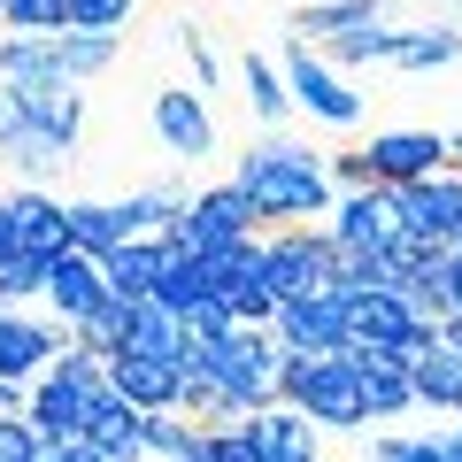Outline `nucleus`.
<instances>
[{
    "label": "nucleus",
    "instance_id": "1",
    "mask_svg": "<svg viewBox=\"0 0 462 462\" xmlns=\"http://www.w3.org/2000/svg\"><path fill=\"white\" fill-rule=\"evenodd\" d=\"M231 185L254 200V216L270 224H309V216H331V162L316 147H293V139H263V147L239 154V170H231Z\"/></svg>",
    "mask_w": 462,
    "mask_h": 462
},
{
    "label": "nucleus",
    "instance_id": "2",
    "mask_svg": "<svg viewBox=\"0 0 462 462\" xmlns=\"http://www.w3.org/2000/svg\"><path fill=\"white\" fill-rule=\"evenodd\" d=\"M278 401L300 409L316 431H370L363 416V385H355V346H331V355H278Z\"/></svg>",
    "mask_w": 462,
    "mask_h": 462
},
{
    "label": "nucleus",
    "instance_id": "3",
    "mask_svg": "<svg viewBox=\"0 0 462 462\" xmlns=\"http://www.w3.org/2000/svg\"><path fill=\"white\" fill-rule=\"evenodd\" d=\"M263 278H270L278 300L331 285V231H316V224H270L263 231Z\"/></svg>",
    "mask_w": 462,
    "mask_h": 462
},
{
    "label": "nucleus",
    "instance_id": "4",
    "mask_svg": "<svg viewBox=\"0 0 462 462\" xmlns=\"http://www.w3.org/2000/svg\"><path fill=\"white\" fill-rule=\"evenodd\" d=\"M278 69H285L293 108H309L316 124H339V132H346V124H363V93H355V85H346L339 69L309 47V39H285V62H278Z\"/></svg>",
    "mask_w": 462,
    "mask_h": 462
},
{
    "label": "nucleus",
    "instance_id": "5",
    "mask_svg": "<svg viewBox=\"0 0 462 462\" xmlns=\"http://www.w3.org/2000/svg\"><path fill=\"white\" fill-rule=\"evenodd\" d=\"M393 208H401V231L424 239V247H455L462 231V170H431L416 185H393Z\"/></svg>",
    "mask_w": 462,
    "mask_h": 462
},
{
    "label": "nucleus",
    "instance_id": "6",
    "mask_svg": "<svg viewBox=\"0 0 462 462\" xmlns=\"http://www.w3.org/2000/svg\"><path fill=\"white\" fill-rule=\"evenodd\" d=\"M270 331H278L285 346H300V355H331V346H346V293L339 285H316V293L278 300Z\"/></svg>",
    "mask_w": 462,
    "mask_h": 462
},
{
    "label": "nucleus",
    "instance_id": "7",
    "mask_svg": "<svg viewBox=\"0 0 462 462\" xmlns=\"http://www.w3.org/2000/svg\"><path fill=\"white\" fill-rule=\"evenodd\" d=\"M23 424L39 439H85V424H93V385L62 378V370H39L32 393H23Z\"/></svg>",
    "mask_w": 462,
    "mask_h": 462
},
{
    "label": "nucleus",
    "instance_id": "8",
    "mask_svg": "<svg viewBox=\"0 0 462 462\" xmlns=\"http://www.w3.org/2000/svg\"><path fill=\"white\" fill-rule=\"evenodd\" d=\"M331 239L339 247H393L401 208H393V185H355V193H331Z\"/></svg>",
    "mask_w": 462,
    "mask_h": 462
},
{
    "label": "nucleus",
    "instance_id": "9",
    "mask_svg": "<svg viewBox=\"0 0 462 462\" xmlns=\"http://www.w3.org/2000/svg\"><path fill=\"white\" fill-rule=\"evenodd\" d=\"M39 300L54 309V324H85V316L108 300V278H100V254H78V247H62L47 263V285H39Z\"/></svg>",
    "mask_w": 462,
    "mask_h": 462
},
{
    "label": "nucleus",
    "instance_id": "10",
    "mask_svg": "<svg viewBox=\"0 0 462 462\" xmlns=\"http://www.w3.org/2000/svg\"><path fill=\"white\" fill-rule=\"evenodd\" d=\"M154 139H162L178 162H200V154H216V116H208V100H200V85H193V93H185V85L154 93Z\"/></svg>",
    "mask_w": 462,
    "mask_h": 462
},
{
    "label": "nucleus",
    "instance_id": "11",
    "mask_svg": "<svg viewBox=\"0 0 462 462\" xmlns=\"http://www.w3.org/2000/svg\"><path fill=\"white\" fill-rule=\"evenodd\" d=\"M363 154H370L378 185H416L431 170H447V132H378Z\"/></svg>",
    "mask_w": 462,
    "mask_h": 462
},
{
    "label": "nucleus",
    "instance_id": "12",
    "mask_svg": "<svg viewBox=\"0 0 462 462\" xmlns=\"http://www.w3.org/2000/svg\"><path fill=\"white\" fill-rule=\"evenodd\" d=\"M69 339V324H39V316H16V309H0V378H16L32 385L39 370L54 363V346Z\"/></svg>",
    "mask_w": 462,
    "mask_h": 462
},
{
    "label": "nucleus",
    "instance_id": "13",
    "mask_svg": "<svg viewBox=\"0 0 462 462\" xmlns=\"http://www.w3.org/2000/svg\"><path fill=\"white\" fill-rule=\"evenodd\" d=\"M124 346L185 363V355H193V324H185V316L170 309V300H154V293H132V300H124Z\"/></svg>",
    "mask_w": 462,
    "mask_h": 462
},
{
    "label": "nucleus",
    "instance_id": "14",
    "mask_svg": "<svg viewBox=\"0 0 462 462\" xmlns=\"http://www.w3.org/2000/svg\"><path fill=\"white\" fill-rule=\"evenodd\" d=\"M85 439L108 462H147V409H132L116 385H93V424H85Z\"/></svg>",
    "mask_w": 462,
    "mask_h": 462
},
{
    "label": "nucleus",
    "instance_id": "15",
    "mask_svg": "<svg viewBox=\"0 0 462 462\" xmlns=\"http://www.w3.org/2000/svg\"><path fill=\"white\" fill-rule=\"evenodd\" d=\"M108 385L132 401V409H178V363H170V355L116 346V355H108Z\"/></svg>",
    "mask_w": 462,
    "mask_h": 462
},
{
    "label": "nucleus",
    "instance_id": "16",
    "mask_svg": "<svg viewBox=\"0 0 462 462\" xmlns=\"http://www.w3.org/2000/svg\"><path fill=\"white\" fill-rule=\"evenodd\" d=\"M8 93H16L23 124H39V132H54V139L78 147V132H85V93H78V78H32V85H8Z\"/></svg>",
    "mask_w": 462,
    "mask_h": 462
},
{
    "label": "nucleus",
    "instance_id": "17",
    "mask_svg": "<svg viewBox=\"0 0 462 462\" xmlns=\"http://www.w3.org/2000/svg\"><path fill=\"white\" fill-rule=\"evenodd\" d=\"M247 439L263 462H324L316 455V424L300 409H285V401H263V409L247 416Z\"/></svg>",
    "mask_w": 462,
    "mask_h": 462
},
{
    "label": "nucleus",
    "instance_id": "18",
    "mask_svg": "<svg viewBox=\"0 0 462 462\" xmlns=\"http://www.w3.org/2000/svg\"><path fill=\"white\" fill-rule=\"evenodd\" d=\"M355 385H363V416H370V424H385V416H409V409H416V385H409V370H401L393 355L355 346Z\"/></svg>",
    "mask_w": 462,
    "mask_h": 462
},
{
    "label": "nucleus",
    "instance_id": "19",
    "mask_svg": "<svg viewBox=\"0 0 462 462\" xmlns=\"http://www.w3.org/2000/svg\"><path fill=\"white\" fill-rule=\"evenodd\" d=\"M8 208H16V239H23L32 254H62V247H69V208L47 193V185H16Z\"/></svg>",
    "mask_w": 462,
    "mask_h": 462
},
{
    "label": "nucleus",
    "instance_id": "20",
    "mask_svg": "<svg viewBox=\"0 0 462 462\" xmlns=\"http://www.w3.org/2000/svg\"><path fill=\"white\" fill-rule=\"evenodd\" d=\"M170 239L162 231H147V239H116L108 254H100V278H108L116 300H132V293H154V270H162Z\"/></svg>",
    "mask_w": 462,
    "mask_h": 462
},
{
    "label": "nucleus",
    "instance_id": "21",
    "mask_svg": "<svg viewBox=\"0 0 462 462\" xmlns=\"http://www.w3.org/2000/svg\"><path fill=\"white\" fill-rule=\"evenodd\" d=\"M185 208H193V224L208 231L216 247H231V239H254V231H263V216H254V200L239 193L231 178H224V185H208V193H193Z\"/></svg>",
    "mask_w": 462,
    "mask_h": 462
},
{
    "label": "nucleus",
    "instance_id": "22",
    "mask_svg": "<svg viewBox=\"0 0 462 462\" xmlns=\"http://www.w3.org/2000/svg\"><path fill=\"white\" fill-rule=\"evenodd\" d=\"M0 162L16 170L23 185H47L54 170L69 162V139H54V132H39V124H23V116H16V124L0 132Z\"/></svg>",
    "mask_w": 462,
    "mask_h": 462
},
{
    "label": "nucleus",
    "instance_id": "23",
    "mask_svg": "<svg viewBox=\"0 0 462 462\" xmlns=\"http://www.w3.org/2000/svg\"><path fill=\"white\" fill-rule=\"evenodd\" d=\"M409 385H416V409H462V346L431 339L409 363Z\"/></svg>",
    "mask_w": 462,
    "mask_h": 462
},
{
    "label": "nucleus",
    "instance_id": "24",
    "mask_svg": "<svg viewBox=\"0 0 462 462\" xmlns=\"http://www.w3.org/2000/svg\"><path fill=\"white\" fill-rule=\"evenodd\" d=\"M385 0H316V8H300L293 16V39H309V47H324L331 32H355V23H378Z\"/></svg>",
    "mask_w": 462,
    "mask_h": 462
},
{
    "label": "nucleus",
    "instance_id": "25",
    "mask_svg": "<svg viewBox=\"0 0 462 462\" xmlns=\"http://www.w3.org/2000/svg\"><path fill=\"white\" fill-rule=\"evenodd\" d=\"M393 47H401V32H393V23H355V32H331L324 39V54H331V62H339V69H370V62H393Z\"/></svg>",
    "mask_w": 462,
    "mask_h": 462
},
{
    "label": "nucleus",
    "instance_id": "26",
    "mask_svg": "<svg viewBox=\"0 0 462 462\" xmlns=\"http://www.w3.org/2000/svg\"><path fill=\"white\" fill-rule=\"evenodd\" d=\"M62 208H69V247L78 254H108L124 239V208L116 200H62Z\"/></svg>",
    "mask_w": 462,
    "mask_h": 462
},
{
    "label": "nucleus",
    "instance_id": "27",
    "mask_svg": "<svg viewBox=\"0 0 462 462\" xmlns=\"http://www.w3.org/2000/svg\"><path fill=\"white\" fill-rule=\"evenodd\" d=\"M455 54H462V32H455V23H431V32H401L393 69H447Z\"/></svg>",
    "mask_w": 462,
    "mask_h": 462
},
{
    "label": "nucleus",
    "instance_id": "28",
    "mask_svg": "<svg viewBox=\"0 0 462 462\" xmlns=\"http://www.w3.org/2000/svg\"><path fill=\"white\" fill-rule=\"evenodd\" d=\"M116 208H124V239H147V231H162L170 216L185 208V193H178V185H147V193L116 200Z\"/></svg>",
    "mask_w": 462,
    "mask_h": 462
},
{
    "label": "nucleus",
    "instance_id": "29",
    "mask_svg": "<svg viewBox=\"0 0 462 462\" xmlns=\"http://www.w3.org/2000/svg\"><path fill=\"white\" fill-rule=\"evenodd\" d=\"M116 62V32H78V23H69L62 32V78H100V69Z\"/></svg>",
    "mask_w": 462,
    "mask_h": 462
},
{
    "label": "nucleus",
    "instance_id": "30",
    "mask_svg": "<svg viewBox=\"0 0 462 462\" xmlns=\"http://www.w3.org/2000/svg\"><path fill=\"white\" fill-rule=\"evenodd\" d=\"M247 108L263 116V124H285V108H293V93H285V69L263 62V54H247Z\"/></svg>",
    "mask_w": 462,
    "mask_h": 462
},
{
    "label": "nucleus",
    "instance_id": "31",
    "mask_svg": "<svg viewBox=\"0 0 462 462\" xmlns=\"http://www.w3.org/2000/svg\"><path fill=\"white\" fill-rule=\"evenodd\" d=\"M47 263H54V254H32V247L0 254V309H16V300H39V285H47Z\"/></svg>",
    "mask_w": 462,
    "mask_h": 462
},
{
    "label": "nucleus",
    "instance_id": "32",
    "mask_svg": "<svg viewBox=\"0 0 462 462\" xmlns=\"http://www.w3.org/2000/svg\"><path fill=\"white\" fill-rule=\"evenodd\" d=\"M224 300H231V316H239V324H270V316H278V293H270L263 270H239V278L224 285Z\"/></svg>",
    "mask_w": 462,
    "mask_h": 462
},
{
    "label": "nucleus",
    "instance_id": "33",
    "mask_svg": "<svg viewBox=\"0 0 462 462\" xmlns=\"http://www.w3.org/2000/svg\"><path fill=\"white\" fill-rule=\"evenodd\" d=\"M0 32H69V0H0Z\"/></svg>",
    "mask_w": 462,
    "mask_h": 462
},
{
    "label": "nucleus",
    "instance_id": "34",
    "mask_svg": "<svg viewBox=\"0 0 462 462\" xmlns=\"http://www.w3.org/2000/svg\"><path fill=\"white\" fill-rule=\"evenodd\" d=\"M69 339H85L93 355H116V346H124V300L108 293L93 316H85V324H69Z\"/></svg>",
    "mask_w": 462,
    "mask_h": 462
},
{
    "label": "nucleus",
    "instance_id": "35",
    "mask_svg": "<svg viewBox=\"0 0 462 462\" xmlns=\"http://www.w3.org/2000/svg\"><path fill=\"white\" fill-rule=\"evenodd\" d=\"M69 23L78 32H124L132 23V0H69Z\"/></svg>",
    "mask_w": 462,
    "mask_h": 462
},
{
    "label": "nucleus",
    "instance_id": "36",
    "mask_svg": "<svg viewBox=\"0 0 462 462\" xmlns=\"http://www.w3.org/2000/svg\"><path fill=\"white\" fill-rule=\"evenodd\" d=\"M370 462H447V439H378Z\"/></svg>",
    "mask_w": 462,
    "mask_h": 462
},
{
    "label": "nucleus",
    "instance_id": "37",
    "mask_svg": "<svg viewBox=\"0 0 462 462\" xmlns=\"http://www.w3.org/2000/svg\"><path fill=\"white\" fill-rule=\"evenodd\" d=\"M0 462H39V431L23 416H0Z\"/></svg>",
    "mask_w": 462,
    "mask_h": 462
},
{
    "label": "nucleus",
    "instance_id": "38",
    "mask_svg": "<svg viewBox=\"0 0 462 462\" xmlns=\"http://www.w3.org/2000/svg\"><path fill=\"white\" fill-rule=\"evenodd\" d=\"M178 47H185V62H193V85H200V93H208V85L224 78V69H216V54L200 47V32H185V23H178Z\"/></svg>",
    "mask_w": 462,
    "mask_h": 462
},
{
    "label": "nucleus",
    "instance_id": "39",
    "mask_svg": "<svg viewBox=\"0 0 462 462\" xmlns=\"http://www.w3.org/2000/svg\"><path fill=\"white\" fill-rule=\"evenodd\" d=\"M331 185H339V193H355V185H378L370 178V154L355 147V154H331Z\"/></svg>",
    "mask_w": 462,
    "mask_h": 462
},
{
    "label": "nucleus",
    "instance_id": "40",
    "mask_svg": "<svg viewBox=\"0 0 462 462\" xmlns=\"http://www.w3.org/2000/svg\"><path fill=\"white\" fill-rule=\"evenodd\" d=\"M39 462H108L93 439H39Z\"/></svg>",
    "mask_w": 462,
    "mask_h": 462
},
{
    "label": "nucleus",
    "instance_id": "41",
    "mask_svg": "<svg viewBox=\"0 0 462 462\" xmlns=\"http://www.w3.org/2000/svg\"><path fill=\"white\" fill-rule=\"evenodd\" d=\"M439 293H447V309L462 316V247H447V263H439Z\"/></svg>",
    "mask_w": 462,
    "mask_h": 462
},
{
    "label": "nucleus",
    "instance_id": "42",
    "mask_svg": "<svg viewBox=\"0 0 462 462\" xmlns=\"http://www.w3.org/2000/svg\"><path fill=\"white\" fill-rule=\"evenodd\" d=\"M23 393H32V385H16V378H0V416H23Z\"/></svg>",
    "mask_w": 462,
    "mask_h": 462
},
{
    "label": "nucleus",
    "instance_id": "43",
    "mask_svg": "<svg viewBox=\"0 0 462 462\" xmlns=\"http://www.w3.org/2000/svg\"><path fill=\"white\" fill-rule=\"evenodd\" d=\"M23 239H16V208H8V200H0V254H16Z\"/></svg>",
    "mask_w": 462,
    "mask_h": 462
},
{
    "label": "nucleus",
    "instance_id": "44",
    "mask_svg": "<svg viewBox=\"0 0 462 462\" xmlns=\"http://www.w3.org/2000/svg\"><path fill=\"white\" fill-rule=\"evenodd\" d=\"M431 339H447V346H462V316H455V309H447V316H439V324H431Z\"/></svg>",
    "mask_w": 462,
    "mask_h": 462
},
{
    "label": "nucleus",
    "instance_id": "45",
    "mask_svg": "<svg viewBox=\"0 0 462 462\" xmlns=\"http://www.w3.org/2000/svg\"><path fill=\"white\" fill-rule=\"evenodd\" d=\"M447 170H462V132H447Z\"/></svg>",
    "mask_w": 462,
    "mask_h": 462
},
{
    "label": "nucleus",
    "instance_id": "46",
    "mask_svg": "<svg viewBox=\"0 0 462 462\" xmlns=\"http://www.w3.org/2000/svg\"><path fill=\"white\" fill-rule=\"evenodd\" d=\"M447 462H462V424H455V431H447Z\"/></svg>",
    "mask_w": 462,
    "mask_h": 462
},
{
    "label": "nucleus",
    "instance_id": "47",
    "mask_svg": "<svg viewBox=\"0 0 462 462\" xmlns=\"http://www.w3.org/2000/svg\"><path fill=\"white\" fill-rule=\"evenodd\" d=\"M455 247H462V231H455Z\"/></svg>",
    "mask_w": 462,
    "mask_h": 462
},
{
    "label": "nucleus",
    "instance_id": "48",
    "mask_svg": "<svg viewBox=\"0 0 462 462\" xmlns=\"http://www.w3.org/2000/svg\"><path fill=\"white\" fill-rule=\"evenodd\" d=\"M455 8H462V0H455Z\"/></svg>",
    "mask_w": 462,
    "mask_h": 462
},
{
    "label": "nucleus",
    "instance_id": "49",
    "mask_svg": "<svg viewBox=\"0 0 462 462\" xmlns=\"http://www.w3.org/2000/svg\"><path fill=\"white\" fill-rule=\"evenodd\" d=\"M455 424H462V416H455Z\"/></svg>",
    "mask_w": 462,
    "mask_h": 462
},
{
    "label": "nucleus",
    "instance_id": "50",
    "mask_svg": "<svg viewBox=\"0 0 462 462\" xmlns=\"http://www.w3.org/2000/svg\"><path fill=\"white\" fill-rule=\"evenodd\" d=\"M455 416H462V409H455Z\"/></svg>",
    "mask_w": 462,
    "mask_h": 462
}]
</instances>
